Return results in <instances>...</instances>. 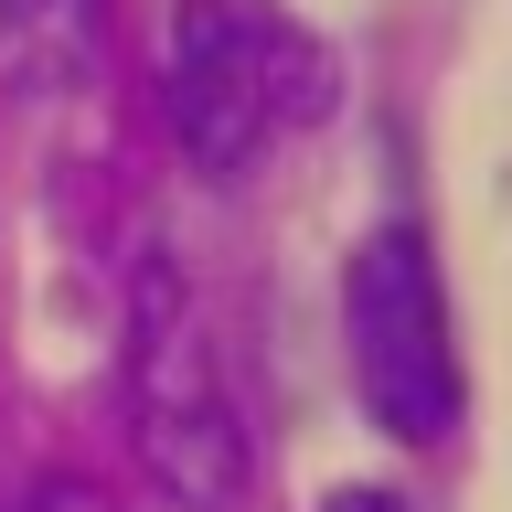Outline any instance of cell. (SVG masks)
<instances>
[{
    "instance_id": "6da1fadb",
    "label": "cell",
    "mask_w": 512,
    "mask_h": 512,
    "mask_svg": "<svg viewBox=\"0 0 512 512\" xmlns=\"http://www.w3.org/2000/svg\"><path fill=\"white\" fill-rule=\"evenodd\" d=\"M342 64L288 0H171L160 32V118L192 150V171L246 182L267 150L331 118Z\"/></svg>"
},
{
    "instance_id": "7a4b0ae2",
    "label": "cell",
    "mask_w": 512,
    "mask_h": 512,
    "mask_svg": "<svg viewBox=\"0 0 512 512\" xmlns=\"http://www.w3.org/2000/svg\"><path fill=\"white\" fill-rule=\"evenodd\" d=\"M128 438H139V470L171 502L192 512L246 502V427H235L214 331L192 310V288L171 278V256H150L128 288Z\"/></svg>"
},
{
    "instance_id": "3957f363",
    "label": "cell",
    "mask_w": 512,
    "mask_h": 512,
    "mask_svg": "<svg viewBox=\"0 0 512 512\" xmlns=\"http://www.w3.org/2000/svg\"><path fill=\"white\" fill-rule=\"evenodd\" d=\"M342 342H352V395L384 438H448L459 427V352H448V299L438 256L416 224H374L342 267Z\"/></svg>"
},
{
    "instance_id": "277c9868",
    "label": "cell",
    "mask_w": 512,
    "mask_h": 512,
    "mask_svg": "<svg viewBox=\"0 0 512 512\" xmlns=\"http://www.w3.org/2000/svg\"><path fill=\"white\" fill-rule=\"evenodd\" d=\"M107 32V0H0V43L43 75V86H75Z\"/></svg>"
},
{
    "instance_id": "5b68a950",
    "label": "cell",
    "mask_w": 512,
    "mask_h": 512,
    "mask_svg": "<svg viewBox=\"0 0 512 512\" xmlns=\"http://www.w3.org/2000/svg\"><path fill=\"white\" fill-rule=\"evenodd\" d=\"M0 512H118V502H107V491H96L86 470H43L32 491H11Z\"/></svg>"
}]
</instances>
